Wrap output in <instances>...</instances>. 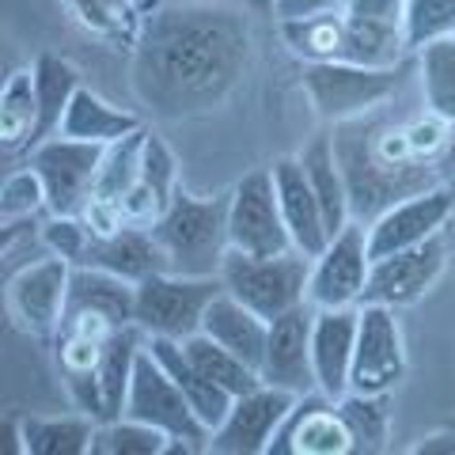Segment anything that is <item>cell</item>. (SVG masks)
<instances>
[{
	"label": "cell",
	"instance_id": "cell-1",
	"mask_svg": "<svg viewBox=\"0 0 455 455\" xmlns=\"http://www.w3.org/2000/svg\"><path fill=\"white\" fill-rule=\"evenodd\" d=\"M251 38L224 8H167L152 16L137 46V95L167 118L220 107L247 68Z\"/></svg>",
	"mask_w": 455,
	"mask_h": 455
},
{
	"label": "cell",
	"instance_id": "cell-2",
	"mask_svg": "<svg viewBox=\"0 0 455 455\" xmlns=\"http://www.w3.org/2000/svg\"><path fill=\"white\" fill-rule=\"evenodd\" d=\"M331 140H334L341 175L349 182L353 220L361 224H372L395 202L444 182L440 167L421 164L414 156L406 122L376 118V110L364 114V118L334 125Z\"/></svg>",
	"mask_w": 455,
	"mask_h": 455
},
{
	"label": "cell",
	"instance_id": "cell-3",
	"mask_svg": "<svg viewBox=\"0 0 455 455\" xmlns=\"http://www.w3.org/2000/svg\"><path fill=\"white\" fill-rule=\"evenodd\" d=\"M152 235L164 247L171 274L220 277V266L228 251H232V239H228V194L194 197L187 190H175L171 205L152 224Z\"/></svg>",
	"mask_w": 455,
	"mask_h": 455
},
{
	"label": "cell",
	"instance_id": "cell-4",
	"mask_svg": "<svg viewBox=\"0 0 455 455\" xmlns=\"http://www.w3.org/2000/svg\"><path fill=\"white\" fill-rule=\"evenodd\" d=\"M220 284L224 292L243 300L262 319H277L284 311L307 304L311 259L300 251H284V254L228 251L220 266Z\"/></svg>",
	"mask_w": 455,
	"mask_h": 455
},
{
	"label": "cell",
	"instance_id": "cell-5",
	"mask_svg": "<svg viewBox=\"0 0 455 455\" xmlns=\"http://www.w3.org/2000/svg\"><path fill=\"white\" fill-rule=\"evenodd\" d=\"M403 88V65L372 68L349 61H315L304 68V92L323 122L341 125L379 110Z\"/></svg>",
	"mask_w": 455,
	"mask_h": 455
},
{
	"label": "cell",
	"instance_id": "cell-6",
	"mask_svg": "<svg viewBox=\"0 0 455 455\" xmlns=\"http://www.w3.org/2000/svg\"><path fill=\"white\" fill-rule=\"evenodd\" d=\"M224 289L220 277H187V274H152L137 284V326L148 338L187 341L202 331L209 304Z\"/></svg>",
	"mask_w": 455,
	"mask_h": 455
},
{
	"label": "cell",
	"instance_id": "cell-7",
	"mask_svg": "<svg viewBox=\"0 0 455 455\" xmlns=\"http://www.w3.org/2000/svg\"><path fill=\"white\" fill-rule=\"evenodd\" d=\"M125 418L148 421L156 429H164L171 440H187L197 451L209 448V425L197 418V410L190 406V398L182 395V387L167 376V368L152 357V349L145 346L133 368V383L125 395Z\"/></svg>",
	"mask_w": 455,
	"mask_h": 455
},
{
	"label": "cell",
	"instance_id": "cell-8",
	"mask_svg": "<svg viewBox=\"0 0 455 455\" xmlns=\"http://www.w3.org/2000/svg\"><path fill=\"white\" fill-rule=\"evenodd\" d=\"M31 164L42 182H46V205L57 217H80L88 209L92 194H95V179L103 167L107 145H88V140H73V137H50L35 145Z\"/></svg>",
	"mask_w": 455,
	"mask_h": 455
},
{
	"label": "cell",
	"instance_id": "cell-9",
	"mask_svg": "<svg viewBox=\"0 0 455 455\" xmlns=\"http://www.w3.org/2000/svg\"><path fill=\"white\" fill-rule=\"evenodd\" d=\"M68 281H73V262L57 259V254H42V259H31L27 266L12 269L8 289H4L12 323L23 334L53 338L65 319Z\"/></svg>",
	"mask_w": 455,
	"mask_h": 455
},
{
	"label": "cell",
	"instance_id": "cell-10",
	"mask_svg": "<svg viewBox=\"0 0 455 455\" xmlns=\"http://www.w3.org/2000/svg\"><path fill=\"white\" fill-rule=\"evenodd\" d=\"M228 239H232V251H247V254L296 251L269 167L243 175L228 194Z\"/></svg>",
	"mask_w": 455,
	"mask_h": 455
},
{
	"label": "cell",
	"instance_id": "cell-11",
	"mask_svg": "<svg viewBox=\"0 0 455 455\" xmlns=\"http://www.w3.org/2000/svg\"><path fill=\"white\" fill-rule=\"evenodd\" d=\"M368 274H372V251H368V228L349 220L326 247L311 259L307 304L315 307H361Z\"/></svg>",
	"mask_w": 455,
	"mask_h": 455
},
{
	"label": "cell",
	"instance_id": "cell-12",
	"mask_svg": "<svg viewBox=\"0 0 455 455\" xmlns=\"http://www.w3.org/2000/svg\"><path fill=\"white\" fill-rule=\"evenodd\" d=\"M451 217H455V187L451 182H436L429 190L395 202L391 209H383L372 224H364L372 262L383 259V254L429 243L433 235H444Z\"/></svg>",
	"mask_w": 455,
	"mask_h": 455
},
{
	"label": "cell",
	"instance_id": "cell-13",
	"mask_svg": "<svg viewBox=\"0 0 455 455\" xmlns=\"http://www.w3.org/2000/svg\"><path fill=\"white\" fill-rule=\"evenodd\" d=\"M403 376H406V346H403V331H398L395 307L361 304L349 391L391 395L398 383H403Z\"/></svg>",
	"mask_w": 455,
	"mask_h": 455
},
{
	"label": "cell",
	"instance_id": "cell-14",
	"mask_svg": "<svg viewBox=\"0 0 455 455\" xmlns=\"http://www.w3.org/2000/svg\"><path fill=\"white\" fill-rule=\"evenodd\" d=\"M448 266V243L444 235H433L429 243L383 254L372 262V274H368V289L361 304H383V307H410L418 304L425 292L440 281Z\"/></svg>",
	"mask_w": 455,
	"mask_h": 455
},
{
	"label": "cell",
	"instance_id": "cell-15",
	"mask_svg": "<svg viewBox=\"0 0 455 455\" xmlns=\"http://www.w3.org/2000/svg\"><path fill=\"white\" fill-rule=\"evenodd\" d=\"M296 398L300 395L269 387V383L232 398V410H228L224 421L209 433V451H220V455H266L269 440H274V433H277V425L289 418Z\"/></svg>",
	"mask_w": 455,
	"mask_h": 455
},
{
	"label": "cell",
	"instance_id": "cell-16",
	"mask_svg": "<svg viewBox=\"0 0 455 455\" xmlns=\"http://www.w3.org/2000/svg\"><path fill=\"white\" fill-rule=\"evenodd\" d=\"M311 326H315V304H300L284 315L269 319L266 357H262V383L281 387L289 395L319 391L315 364H311Z\"/></svg>",
	"mask_w": 455,
	"mask_h": 455
},
{
	"label": "cell",
	"instance_id": "cell-17",
	"mask_svg": "<svg viewBox=\"0 0 455 455\" xmlns=\"http://www.w3.org/2000/svg\"><path fill=\"white\" fill-rule=\"evenodd\" d=\"M269 175H274V190H277V202L284 212V224H289L292 247L307 254V259H315L326 247V239H331V228H326L323 205H319L315 190H311L300 156H281V160H274L269 164Z\"/></svg>",
	"mask_w": 455,
	"mask_h": 455
},
{
	"label": "cell",
	"instance_id": "cell-18",
	"mask_svg": "<svg viewBox=\"0 0 455 455\" xmlns=\"http://www.w3.org/2000/svg\"><path fill=\"white\" fill-rule=\"evenodd\" d=\"M357 323L361 307H315L311 326V364L323 395L341 398L349 391L353 349H357Z\"/></svg>",
	"mask_w": 455,
	"mask_h": 455
},
{
	"label": "cell",
	"instance_id": "cell-19",
	"mask_svg": "<svg viewBox=\"0 0 455 455\" xmlns=\"http://www.w3.org/2000/svg\"><path fill=\"white\" fill-rule=\"evenodd\" d=\"M80 266L110 269V274L140 284L152 274H164L167 259H164V247L156 243L148 224H122L118 232H110V235H92V247Z\"/></svg>",
	"mask_w": 455,
	"mask_h": 455
},
{
	"label": "cell",
	"instance_id": "cell-20",
	"mask_svg": "<svg viewBox=\"0 0 455 455\" xmlns=\"http://www.w3.org/2000/svg\"><path fill=\"white\" fill-rule=\"evenodd\" d=\"M179 190V164L171 148L156 133H145V152H140V175L133 190L122 202L125 224H156L160 212L171 205V197Z\"/></svg>",
	"mask_w": 455,
	"mask_h": 455
},
{
	"label": "cell",
	"instance_id": "cell-21",
	"mask_svg": "<svg viewBox=\"0 0 455 455\" xmlns=\"http://www.w3.org/2000/svg\"><path fill=\"white\" fill-rule=\"evenodd\" d=\"M68 311H92L114 326H130L137 323V284L99 266H73L65 315Z\"/></svg>",
	"mask_w": 455,
	"mask_h": 455
},
{
	"label": "cell",
	"instance_id": "cell-22",
	"mask_svg": "<svg viewBox=\"0 0 455 455\" xmlns=\"http://www.w3.org/2000/svg\"><path fill=\"white\" fill-rule=\"evenodd\" d=\"M202 334L212 341H220L224 349H232L235 357H243L247 364L262 368L266 357V338H269V319H262L259 311H251L243 300H235L232 292H217V300L209 304Z\"/></svg>",
	"mask_w": 455,
	"mask_h": 455
},
{
	"label": "cell",
	"instance_id": "cell-23",
	"mask_svg": "<svg viewBox=\"0 0 455 455\" xmlns=\"http://www.w3.org/2000/svg\"><path fill=\"white\" fill-rule=\"evenodd\" d=\"M148 349H152V357L167 368V376L182 387V395L190 398L197 418H202L209 429H217V425L224 421V414L232 410V395L220 391L217 383H212L202 368L190 361V353H187L182 341H175V338H148Z\"/></svg>",
	"mask_w": 455,
	"mask_h": 455
},
{
	"label": "cell",
	"instance_id": "cell-24",
	"mask_svg": "<svg viewBox=\"0 0 455 455\" xmlns=\"http://www.w3.org/2000/svg\"><path fill=\"white\" fill-rule=\"evenodd\" d=\"M137 130H145V122L130 110H118L110 107L103 95H95L92 88H80L73 95V103L65 110V122H61V137H73V140H88V145H114V140L130 137Z\"/></svg>",
	"mask_w": 455,
	"mask_h": 455
},
{
	"label": "cell",
	"instance_id": "cell-25",
	"mask_svg": "<svg viewBox=\"0 0 455 455\" xmlns=\"http://www.w3.org/2000/svg\"><path fill=\"white\" fill-rule=\"evenodd\" d=\"M281 38L300 61H349V12H319L304 20H281Z\"/></svg>",
	"mask_w": 455,
	"mask_h": 455
},
{
	"label": "cell",
	"instance_id": "cell-26",
	"mask_svg": "<svg viewBox=\"0 0 455 455\" xmlns=\"http://www.w3.org/2000/svg\"><path fill=\"white\" fill-rule=\"evenodd\" d=\"M300 164H304L311 190H315L319 205H323L326 228H331V235H338L341 228L353 220V197H349L346 175H341L334 140H331V137H315V140H311V145L300 152Z\"/></svg>",
	"mask_w": 455,
	"mask_h": 455
},
{
	"label": "cell",
	"instance_id": "cell-27",
	"mask_svg": "<svg viewBox=\"0 0 455 455\" xmlns=\"http://www.w3.org/2000/svg\"><path fill=\"white\" fill-rule=\"evenodd\" d=\"M84 88L80 73L65 57H53V53H42L35 61V92H38V125H35V140L31 148L42 145V140L57 137L65 122V110L73 103V95Z\"/></svg>",
	"mask_w": 455,
	"mask_h": 455
},
{
	"label": "cell",
	"instance_id": "cell-28",
	"mask_svg": "<svg viewBox=\"0 0 455 455\" xmlns=\"http://www.w3.org/2000/svg\"><path fill=\"white\" fill-rule=\"evenodd\" d=\"M145 346H148V334L140 331L137 323L118 326V331L110 334L107 349H103V361H99V391H103L107 421L125 414V395H130L133 368H137V357H140Z\"/></svg>",
	"mask_w": 455,
	"mask_h": 455
},
{
	"label": "cell",
	"instance_id": "cell-29",
	"mask_svg": "<svg viewBox=\"0 0 455 455\" xmlns=\"http://www.w3.org/2000/svg\"><path fill=\"white\" fill-rule=\"evenodd\" d=\"M38 125V92H35V68H16L0 92V145L4 152L20 156L31 152Z\"/></svg>",
	"mask_w": 455,
	"mask_h": 455
},
{
	"label": "cell",
	"instance_id": "cell-30",
	"mask_svg": "<svg viewBox=\"0 0 455 455\" xmlns=\"http://www.w3.org/2000/svg\"><path fill=\"white\" fill-rule=\"evenodd\" d=\"M20 429L27 455H88L95 448L99 421L80 410L65 418H27Z\"/></svg>",
	"mask_w": 455,
	"mask_h": 455
},
{
	"label": "cell",
	"instance_id": "cell-31",
	"mask_svg": "<svg viewBox=\"0 0 455 455\" xmlns=\"http://www.w3.org/2000/svg\"><path fill=\"white\" fill-rule=\"evenodd\" d=\"M182 346H187L190 361L202 368V372H205L212 383H217L220 391L232 395V398L247 395V391H254V387H262V372H259V368L247 364L243 357H235L232 349H224L220 341H212L209 334L197 331L194 338L182 341Z\"/></svg>",
	"mask_w": 455,
	"mask_h": 455
},
{
	"label": "cell",
	"instance_id": "cell-32",
	"mask_svg": "<svg viewBox=\"0 0 455 455\" xmlns=\"http://www.w3.org/2000/svg\"><path fill=\"white\" fill-rule=\"evenodd\" d=\"M338 410L346 418L357 451H383L391 440V398L387 395H364L346 391L338 398Z\"/></svg>",
	"mask_w": 455,
	"mask_h": 455
},
{
	"label": "cell",
	"instance_id": "cell-33",
	"mask_svg": "<svg viewBox=\"0 0 455 455\" xmlns=\"http://www.w3.org/2000/svg\"><path fill=\"white\" fill-rule=\"evenodd\" d=\"M418 76L425 107L455 125V38H440L418 50Z\"/></svg>",
	"mask_w": 455,
	"mask_h": 455
},
{
	"label": "cell",
	"instance_id": "cell-34",
	"mask_svg": "<svg viewBox=\"0 0 455 455\" xmlns=\"http://www.w3.org/2000/svg\"><path fill=\"white\" fill-rule=\"evenodd\" d=\"M145 133L148 130H137L130 137L114 140L107 145L103 156V167H99V179H95V194L92 202H107V205H118L125 202V194L133 190V182L140 175V152H145Z\"/></svg>",
	"mask_w": 455,
	"mask_h": 455
},
{
	"label": "cell",
	"instance_id": "cell-35",
	"mask_svg": "<svg viewBox=\"0 0 455 455\" xmlns=\"http://www.w3.org/2000/svg\"><path fill=\"white\" fill-rule=\"evenodd\" d=\"M171 451V436L137 418H114L95 429L92 455H164Z\"/></svg>",
	"mask_w": 455,
	"mask_h": 455
},
{
	"label": "cell",
	"instance_id": "cell-36",
	"mask_svg": "<svg viewBox=\"0 0 455 455\" xmlns=\"http://www.w3.org/2000/svg\"><path fill=\"white\" fill-rule=\"evenodd\" d=\"M406 50L418 53L429 42L455 38V0H410L403 16Z\"/></svg>",
	"mask_w": 455,
	"mask_h": 455
},
{
	"label": "cell",
	"instance_id": "cell-37",
	"mask_svg": "<svg viewBox=\"0 0 455 455\" xmlns=\"http://www.w3.org/2000/svg\"><path fill=\"white\" fill-rule=\"evenodd\" d=\"M42 209H50L46 205V182H42V175L31 164L4 179V187H0V217L20 220V217H35Z\"/></svg>",
	"mask_w": 455,
	"mask_h": 455
},
{
	"label": "cell",
	"instance_id": "cell-38",
	"mask_svg": "<svg viewBox=\"0 0 455 455\" xmlns=\"http://www.w3.org/2000/svg\"><path fill=\"white\" fill-rule=\"evenodd\" d=\"M92 235L95 232L88 228L84 217H57V212H50V220L42 224V251H50V254H57V259L80 266L84 254H88V247H92Z\"/></svg>",
	"mask_w": 455,
	"mask_h": 455
},
{
	"label": "cell",
	"instance_id": "cell-39",
	"mask_svg": "<svg viewBox=\"0 0 455 455\" xmlns=\"http://www.w3.org/2000/svg\"><path fill=\"white\" fill-rule=\"evenodd\" d=\"M410 0H346L349 16H364V20H379V23H395L403 27Z\"/></svg>",
	"mask_w": 455,
	"mask_h": 455
},
{
	"label": "cell",
	"instance_id": "cell-40",
	"mask_svg": "<svg viewBox=\"0 0 455 455\" xmlns=\"http://www.w3.org/2000/svg\"><path fill=\"white\" fill-rule=\"evenodd\" d=\"M346 8V0H277L274 20H304V16H319V12H338Z\"/></svg>",
	"mask_w": 455,
	"mask_h": 455
},
{
	"label": "cell",
	"instance_id": "cell-41",
	"mask_svg": "<svg viewBox=\"0 0 455 455\" xmlns=\"http://www.w3.org/2000/svg\"><path fill=\"white\" fill-rule=\"evenodd\" d=\"M440 179H444V182H455V125H451L448 148H444V156H440Z\"/></svg>",
	"mask_w": 455,
	"mask_h": 455
},
{
	"label": "cell",
	"instance_id": "cell-42",
	"mask_svg": "<svg viewBox=\"0 0 455 455\" xmlns=\"http://www.w3.org/2000/svg\"><path fill=\"white\" fill-rule=\"evenodd\" d=\"M251 12H262V16H274L277 12V0H243Z\"/></svg>",
	"mask_w": 455,
	"mask_h": 455
}]
</instances>
